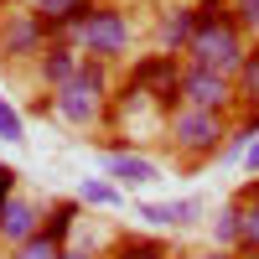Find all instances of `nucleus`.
I'll return each mask as SVG.
<instances>
[{"mask_svg": "<svg viewBox=\"0 0 259 259\" xmlns=\"http://www.w3.org/2000/svg\"><path fill=\"white\" fill-rule=\"evenodd\" d=\"M41 212L47 207H36L26 192H16L11 202H0V244L16 249V244H26L31 233H41Z\"/></svg>", "mask_w": 259, "mask_h": 259, "instance_id": "nucleus-10", "label": "nucleus"}, {"mask_svg": "<svg viewBox=\"0 0 259 259\" xmlns=\"http://www.w3.org/2000/svg\"><path fill=\"white\" fill-rule=\"evenodd\" d=\"M233 94H239V109H254V104H259V47H249V57L239 62Z\"/></svg>", "mask_w": 259, "mask_h": 259, "instance_id": "nucleus-18", "label": "nucleus"}, {"mask_svg": "<svg viewBox=\"0 0 259 259\" xmlns=\"http://www.w3.org/2000/svg\"><path fill=\"white\" fill-rule=\"evenodd\" d=\"M192 36H197V0H166V6L156 11V26H150L156 52H177V57H187Z\"/></svg>", "mask_w": 259, "mask_h": 259, "instance_id": "nucleus-8", "label": "nucleus"}, {"mask_svg": "<svg viewBox=\"0 0 259 259\" xmlns=\"http://www.w3.org/2000/svg\"><path fill=\"white\" fill-rule=\"evenodd\" d=\"M109 99H114V83L104 62H83V73L73 83L52 89V114L73 130H94V124H109Z\"/></svg>", "mask_w": 259, "mask_h": 259, "instance_id": "nucleus-3", "label": "nucleus"}, {"mask_svg": "<svg viewBox=\"0 0 259 259\" xmlns=\"http://www.w3.org/2000/svg\"><path fill=\"white\" fill-rule=\"evenodd\" d=\"M156 6H166V0H156Z\"/></svg>", "mask_w": 259, "mask_h": 259, "instance_id": "nucleus-28", "label": "nucleus"}, {"mask_svg": "<svg viewBox=\"0 0 259 259\" xmlns=\"http://www.w3.org/2000/svg\"><path fill=\"white\" fill-rule=\"evenodd\" d=\"M0 6H11V0H0Z\"/></svg>", "mask_w": 259, "mask_h": 259, "instance_id": "nucleus-27", "label": "nucleus"}, {"mask_svg": "<svg viewBox=\"0 0 259 259\" xmlns=\"http://www.w3.org/2000/svg\"><path fill=\"white\" fill-rule=\"evenodd\" d=\"M104 177L114 187H145V182H161V166L140 156V150H109L104 156Z\"/></svg>", "mask_w": 259, "mask_h": 259, "instance_id": "nucleus-11", "label": "nucleus"}, {"mask_svg": "<svg viewBox=\"0 0 259 259\" xmlns=\"http://www.w3.org/2000/svg\"><path fill=\"white\" fill-rule=\"evenodd\" d=\"M57 254H62V244H52L47 233H31L26 244H16V249H11V259H57Z\"/></svg>", "mask_w": 259, "mask_h": 259, "instance_id": "nucleus-21", "label": "nucleus"}, {"mask_svg": "<svg viewBox=\"0 0 259 259\" xmlns=\"http://www.w3.org/2000/svg\"><path fill=\"white\" fill-rule=\"evenodd\" d=\"M249 31L233 21L228 0H197V36L187 47V62L192 68H212V73H239V62L249 57Z\"/></svg>", "mask_w": 259, "mask_h": 259, "instance_id": "nucleus-1", "label": "nucleus"}, {"mask_svg": "<svg viewBox=\"0 0 259 259\" xmlns=\"http://www.w3.org/2000/svg\"><path fill=\"white\" fill-rule=\"evenodd\" d=\"M239 228H244V207H239V197H233L218 218H212V249H233L239 254Z\"/></svg>", "mask_w": 259, "mask_h": 259, "instance_id": "nucleus-17", "label": "nucleus"}, {"mask_svg": "<svg viewBox=\"0 0 259 259\" xmlns=\"http://www.w3.org/2000/svg\"><path fill=\"white\" fill-rule=\"evenodd\" d=\"M244 207V228H239V259H259V177L239 192Z\"/></svg>", "mask_w": 259, "mask_h": 259, "instance_id": "nucleus-14", "label": "nucleus"}, {"mask_svg": "<svg viewBox=\"0 0 259 259\" xmlns=\"http://www.w3.org/2000/svg\"><path fill=\"white\" fill-rule=\"evenodd\" d=\"M16 6L36 11V16H41V21H47V26L57 31V36H68V31L78 26V21L89 16L94 6H99V0H16Z\"/></svg>", "mask_w": 259, "mask_h": 259, "instance_id": "nucleus-13", "label": "nucleus"}, {"mask_svg": "<svg viewBox=\"0 0 259 259\" xmlns=\"http://www.w3.org/2000/svg\"><path fill=\"white\" fill-rule=\"evenodd\" d=\"M68 41H73V47L89 57V62L114 68V62H124L130 47H135V26H130L124 6H114V0H99V6L68 31Z\"/></svg>", "mask_w": 259, "mask_h": 259, "instance_id": "nucleus-2", "label": "nucleus"}, {"mask_svg": "<svg viewBox=\"0 0 259 259\" xmlns=\"http://www.w3.org/2000/svg\"><path fill=\"white\" fill-rule=\"evenodd\" d=\"M135 218H145L150 228H192L202 218L197 197H171V202H135Z\"/></svg>", "mask_w": 259, "mask_h": 259, "instance_id": "nucleus-12", "label": "nucleus"}, {"mask_svg": "<svg viewBox=\"0 0 259 259\" xmlns=\"http://www.w3.org/2000/svg\"><path fill=\"white\" fill-rule=\"evenodd\" d=\"M83 62H89V57H83V52L73 47L68 36H57L52 47H47V52H41V57L31 62V68H36V83L52 94V89H62V83H73V78L83 73Z\"/></svg>", "mask_w": 259, "mask_h": 259, "instance_id": "nucleus-9", "label": "nucleus"}, {"mask_svg": "<svg viewBox=\"0 0 259 259\" xmlns=\"http://www.w3.org/2000/svg\"><path fill=\"white\" fill-rule=\"evenodd\" d=\"M182 68H187V57H177V52H145L124 68V89L145 94L161 114H171L182 104Z\"/></svg>", "mask_w": 259, "mask_h": 259, "instance_id": "nucleus-5", "label": "nucleus"}, {"mask_svg": "<svg viewBox=\"0 0 259 259\" xmlns=\"http://www.w3.org/2000/svg\"><path fill=\"white\" fill-rule=\"evenodd\" d=\"M78 212H83V202L78 197H57L47 212H41V233H47L52 244H62L68 249V239H73V223H78Z\"/></svg>", "mask_w": 259, "mask_h": 259, "instance_id": "nucleus-15", "label": "nucleus"}, {"mask_svg": "<svg viewBox=\"0 0 259 259\" xmlns=\"http://www.w3.org/2000/svg\"><path fill=\"white\" fill-rule=\"evenodd\" d=\"M187 259H239L233 249H207V254H187Z\"/></svg>", "mask_w": 259, "mask_h": 259, "instance_id": "nucleus-26", "label": "nucleus"}, {"mask_svg": "<svg viewBox=\"0 0 259 259\" xmlns=\"http://www.w3.org/2000/svg\"><path fill=\"white\" fill-rule=\"evenodd\" d=\"M228 114H212V109H192V104H177L166 114L161 135L171 140V150L187 161V166H202L212 156H223V140H228Z\"/></svg>", "mask_w": 259, "mask_h": 259, "instance_id": "nucleus-4", "label": "nucleus"}, {"mask_svg": "<svg viewBox=\"0 0 259 259\" xmlns=\"http://www.w3.org/2000/svg\"><path fill=\"white\" fill-rule=\"evenodd\" d=\"M52 41H57V31L36 11L16 6V0L0 6V57H6V62H36Z\"/></svg>", "mask_w": 259, "mask_h": 259, "instance_id": "nucleus-6", "label": "nucleus"}, {"mask_svg": "<svg viewBox=\"0 0 259 259\" xmlns=\"http://www.w3.org/2000/svg\"><path fill=\"white\" fill-rule=\"evenodd\" d=\"M0 140H26V119H21V109H16V104L6 99V94H0Z\"/></svg>", "mask_w": 259, "mask_h": 259, "instance_id": "nucleus-20", "label": "nucleus"}, {"mask_svg": "<svg viewBox=\"0 0 259 259\" xmlns=\"http://www.w3.org/2000/svg\"><path fill=\"white\" fill-rule=\"evenodd\" d=\"M109 259H182L166 239H150V233H135V239H119Z\"/></svg>", "mask_w": 259, "mask_h": 259, "instance_id": "nucleus-16", "label": "nucleus"}, {"mask_svg": "<svg viewBox=\"0 0 259 259\" xmlns=\"http://www.w3.org/2000/svg\"><path fill=\"white\" fill-rule=\"evenodd\" d=\"M78 202L83 207H109V202H119V187L104 182V177H89V182L78 187Z\"/></svg>", "mask_w": 259, "mask_h": 259, "instance_id": "nucleus-19", "label": "nucleus"}, {"mask_svg": "<svg viewBox=\"0 0 259 259\" xmlns=\"http://www.w3.org/2000/svg\"><path fill=\"white\" fill-rule=\"evenodd\" d=\"M57 259H104V254H94V249H73V244H68V249H62Z\"/></svg>", "mask_w": 259, "mask_h": 259, "instance_id": "nucleus-25", "label": "nucleus"}, {"mask_svg": "<svg viewBox=\"0 0 259 259\" xmlns=\"http://www.w3.org/2000/svg\"><path fill=\"white\" fill-rule=\"evenodd\" d=\"M182 104L192 109H212V114H233L239 109V94H233V78L228 73H212V68H182Z\"/></svg>", "mask_w": 259, "mask_h": 259, "instance_id": "nucleus-7", "label": "nucleus"}, {"mask_svg": "<svg viewBox=\"0 0 259 259\" xmlns=\"http://www.w3.org/2000/svg\"><path fill=\"white\" fill-rule=\"evenodd\" d=\"M16 182H21V171H16V166H6V161H0V202H11L16 192H21Z\"/></svg>", "mask_w": 259, "mask_h": 259, "instance_id": "nucleus-23", "label": "nucleus"}, {"mask_svg": "<svg viewBox=\"0 0 259 259\" xmlns=\"http://www.w3.org/2000/svg\"><path fill=\"white\" fill-rule=\"evenodd\" d=\"M244 166L259 177V135H254V140H249V150H244Z\"/></svg>", "mask_w": 259, "mask_h": 259, "instance_id": "nucleus-24", "label": "nucleus"}, {"mask_svg": "<svg viewBox=\"0 0 259 259\" xmlns=\"http://www.w3.org/2000/svg\"><path fill=\"white\" fill-rule=\"evenodd\" d=\"M228 11H233V21H239L249 36H259V0H228Z\"/></svg>", "mask_w": 259, "mask_h": 259, "instance_id": "nucleus-22", "label": "nucleus"}]
</instances>
